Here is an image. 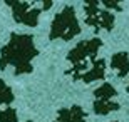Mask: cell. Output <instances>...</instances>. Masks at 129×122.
<instances>
[{"mask_svg": "<svg viewBox=\"0 0 129 122\" xmlns=\"http://www.w3.org/2000/svg\"><path fill=\"white\" fill-rule=\"evenodd\" d=\"M94 112L97 115H106L109 112H114V110H119L121 105L117 102H112V100H94Z\"/></svg>", "mask_w": 129, "mask_h": 122, "instance_id": "ba28073f", "label": "cell"}, {"mask_svg": "<svg viewBox=\"0 0 129 122\" xmlns=\"http://www.w3.org/2000/svg\"><path fill=\"white\" fill-rule=\"evenodd\" d=\"M0 122H17V112L14 107H7L0 110Z\"/></svg>", "mask_w": 129, "mask_h": 122, "instance_id": "7c38bea8", "label": "cell"}, {"mask_svg": "<svg viewBox=\"0 0 129 122\" xmlns=\"http://www.w3.org/2000/svg\"><path fill=\"white\" fill-rule=\"evenodd\" d=\"M104 77H106V60L99 59V60L92 62V67L86 74H82L79 80H84L86 84H91L94 80H104Z\"/></svg>", "mask_w": 129, "mask_h": 122, "instance_id": "8992f818", "label": "cell"}, {"mask_svg": "<svg viewBox=\"0 0 129 122\" xmlns=\"http://www.w3.org/2000/svg\"><path fill=\"white\" fill-rule=\"evenodd\" d=\"M112 27H114V14L107 10H101V28L112 30Z\"/></svg>", "mask_w": 129, "mask_h": 122, "instance_id": "30bf717a", "label": "cell"}, {"mask_svg": "<svg viewBox=\"0 0 129 122\" xmlns=\"http://www.w3.org/2000/svg\"><path fill=\"white\" fill-rule=\"evenodd\" d=\"M12 100H14V94H12L10 87L4 84V80H0V105L2 104H10Z\"/></svg>", "mask_w": 129, "mask_h": 122, "instance_id": "8fae6325", "label": "cell"}, {"mask_svg": "<svg viewBox=\"0 0 129 122\" xmlns=\"http://www.w3.org/2000/svg\"><path fill=\"white\" fill-rule=\"evenodd\" d=\"M27 122H32V120H27Z\"/></svg>", "mask_w": 129, "mask_h": 122, "instance_id": "9a60e30c", "label": "cell"}, {"mask_svg": "<svg viewBox=\"0 0 129 122\" xmlns=\"http://www.w3.org/2000/svg\"><path fill=\"white\" fill-rule=\"evenodd\" d=\"M101 47H102V40L101 38H91V40H86V42L82 40V42H79L76 47L69 52L67 60L72 62L74 65L86 62V59H91V62H94V60H97L96 54Z\"/></svg>", "mask_w": 129, "mask_h": 122, "instance_id": "3957f363", "label": "cell"}, {"mask_svg": "<svg viewBox=\"0 0 129 122\" xmlns=\"http://www.w3.org/2000/svg\"><path fill=\"white\" fill-rule=\"evenodd\" d=\"M37 55V49L34 45L32 35H22V33H12L10 42L2 47V59H0V69L4 70L7 65L15 67V74H27L32 70L30 60Z\"/></svg>", "mask_w": 129, "mask_h": 122, "instance_id": "6da1fadb", "label": "cell"}, {"mask_svg": "<svg viewBox=\"0 0 129 122\" xmlns=\"http://www.w3.org/2000/svg\"><path fill=\"white\" fill-rule=\"evenodd\" d=\"M114 122H117V120H114Z\"/></svg>", "mask_w": 129, "mask_h": 122, "instance_id": "2e32d148", "label": "cell"}, {"mask_svg": "<svg viewBox=\"0 0 129 122\" xmlns=\"http://www.w3.org/2000/svg\"><path fill=\"white\" fill-rule=\"evenodd\" d=\"M111 69L117 72L119 79H124L129 74V55L126 52H117L111 57Z\"/></svg>", "mask_w": 129, "mask_h": 122, "instance_id": "52a82bcc", "label": "cell"}, {"mask_svg": "<svg viewBox=\"0 0 129 122\" xmlns=\"http://www.w3.org/2000/svg\"><path fill=\"white\" fill-rule=\"evenodd\" d=\"M102 5H104L106 9H112V10H121V5L116 4V2H102Z\"/></svg>", "mask_w": 129, "mask_h": 122, "instance_id": "4fadbf2b", "label": "cell"}, {"mask_svg": "<svg viewBox=\"0 0 129 122\" xmlns=\"http://www.w3.org/2000/svg\"><path fill=\"white\" fill-rule=\"evenodd\" d=\"M7 4L14 9V19L17 22L29 27H35L39 22V15L40 10L39 9H32V5L29 2H7Z\"/></svg>", "mask_w": 129, "mask_h": 122, "instance_id": "277c9868", "label": "cell"}, {"mask_svg": "<svg viewBox=\"0 0 129 122\" xmlns=\"http://www.w3.org/2000/svg\"><path fill=\"white\" fill-rule=\"evenodd\" d=\"M126 92H127V94H129V85H127V87H126Z\"/></svg>", "mask_w": 129, "mask_h": 122, "instance_id": "5bb4252c", "label": "cell"}, {"mask_svg": "<svg viewBox=\"0 0 129 122\" xmlns=\"http://www.w3.org/2000/svg\"><path fill=\"white\" fill-rule=\"evenodd\" d=\"M86 110H82L81 105H72L71 109H60L57 114V119L54 122H86Z\"/></svg>", "mask_w": 129, "mask_h": 122, "instance_id": "5b68a950", "label": "cell"}, {"mask_svg": "<svg viewBox=\"0 0 129 122\" xmlns=\"http://www.w3.org/2000/svg\"><path fill=\"white\" fill-rule=\"evenodd\" d=\"M117 95V90L112 87L111 84H102L101 87H97L96 90H94V97H96V100H111L112 97H116Z\"/></svg>", "mask_w": 129, "mask_h": 122, "instance_id": "9c48e42d", "label": "cell"}, {"mask_svg": "<svg viewBox=\"0 0 129 122\" xmlns=\"http://www.w3.org/2000/svg\"><path fill=\"white\" fill-rule=\"evenodd\" d=\"M79 33H81V27H79L77 19H76V10H74V7L67 5L54 19L52 28H50V38L52 40H55V38L71 40Z\"/></svg>", "mask_w": 129, "mask_h": 122, "instance_id": "7a4b0ae2", "label": "cell"}]
</instances>
